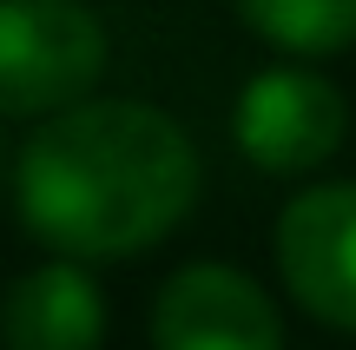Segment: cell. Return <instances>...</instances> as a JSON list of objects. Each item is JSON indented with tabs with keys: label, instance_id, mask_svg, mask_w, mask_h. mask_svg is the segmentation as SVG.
Wrapping results in <instances>:
<instances>
[{
	"label": "cell",
	"instance_id": "cell-3",
	"mask_svg": "<svg viewBox=\"0 0 356 350\" xmlns=\"http://www.w3.org/2000/svg\"><path fill=\"white\" fill-rule=\"evenodd\" d=\"M350 132V100L337 79H323L317 66L284 60L244 79L238 106H231V139L270 179H310L317 166H330L343 152Z\"/></svg>",
	"mask_w": 356,
	"mask_h": 350
},
{
	"label": "cell",
	"instance_id": "cell-2",
	"mask_svg": "<svg viewBox=\"0 0 356 350\" xmlns=\"http://www.w3.org/2000/svg\"><path fill=\"white\" fill-rule=\"evenodd\" d=\"M113 40L86 0H0V119H60L92 100Z\"/></svg>",
	"mask_w": 356,
	"mask_h": 350
},
{
	"label": "cell",
	"instance_id": "cell-7",
	"mask_svg": "<svg viewBox=\"0 0 356 350\" xmlns=\"http://www.w3.org/2000/svg\"><path fill=\"white\" fill-rule=\"evenodd\" d=\"M231 13L264 47L291 53L304 66L356 47V0H231Z\"/></svg>",
	"mask_w": 356,
	"mask_h": 350
},
{
	"label": "cell",
	"instance_id": "cell-1",
	"mask_svg": "<svg viewBox=\"0 0 356 350\" xmlns=\"http://www.w3.org/2000/svg\"><path fill=\"white\" fill-rule=\"evenodd\" d=\"M198 145L165 106L86 100L20 145L13 212L47 258L119 264L165 245L198 205Z\"/></svg>",
	"mask_w": 356,
	"mask_h": 350
},
{
	"label": "cell",
	"instance_id": "cell-4",
	"mask_svg": "<svg viewBox=\"0 0 356 350\" xmlns=\"http://www.w3.org/2000/svg\"><path fill=\"white\" fill-rule=\"evenodd\" d=\"M270 251L297 311L356 337V179L304 185L277 212Z\"/></svg>",
	"mask_w": 356,
	"mask_h": 350
},
{
	"label": "cell",
	"instance_id": "cell-6",
	"mask_svg": "<svg viewBox=\"0 0 356 350\" xmlns=\"http://www.w3.org/2000/svg\"><path fill=\"white\" fill-rule=\"evenodd\" d=\"M106 298L86 264L47 258L0 291V350H99Z\"/></svg>",
	"mask_w": 356,
	"mask_h": 350
},
{
	"label": "cell",
	"instance_id": "cell-5",
	"mask_svg": "<svg viewBox=\"0 0 356 350\" xmlns=\"http://www.w3.org/2000/svg\"><path fill=\"white\" fill-rule=\"evenodd\" d=\"M152 350H284V317L270 291L238 264H178L152 298Z\"/></svg>",
	"mask_w": 356,
	"mask_h": 350
}]
</instances>
